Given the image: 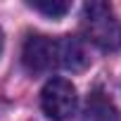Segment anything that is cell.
I'll return each mask as SVG.
<instances>
[{
	"label": "cell",
	"instance_id": "obj_1",
	"mask_svg": "<svg viewBox=\"0 0 121 121\" xmlns=\"http://www.w3.org/2000/svg\"><path fill=\"white\" fill-rule=\"evenodd\" d=\"M81 31L86 40L102 50H114L121 43V22L107 3H88L83 7Z\"/></svg>",
	"mask_w": 121,
	"mask_h": 121
},
{
	"label": "cell",
	"instance_id": "obj_2",
	"mask_svg": "<svg viewBox=\"0 0 121 121\" xmlns=\"http://www.w3.org/2000/svg\"><path fill=\"white\" fill-rule=\"evenodd\" d=\"M78 95L71 81L67 78H50L40 90V107L52 121H67L76 114Z\"/></svg>",
	"mask_w": 121,
	"mask_h": 121
},
{
	"label": "cell",
	"instance_id": "obj_3",
	"mask_svg": "<svg viewBox=\"0 0 121 121\" xmlns=\"http://www.w3.org/2000/svg\"><path fill=\"white\" fill-rule=\"evenodd\" d=\"M22 62L31 74L50 71L52 67H57V40L48 36H29L24 40Z\"/></svg>",
	"mask_w": 121,
	"mask_h": 121
},
{
	"label": "cell",
	"instance_id": "obj_4",
	"mask_svg": "<svg viewBox=\"0 0 121 121\" xmlns=\"http://www.w3.org/2000/svg\"><path fill=\"white\" fill-rule=\"evenodd\" d=\"M90 62V57L86 52V45L76 36H62L57 38V64L71 69V71H83Z\"/></svg>",
	"mask_w": 121,
	"mask_h": 121
},
{
	"label": "cell",
	"instance_id": "obj_5",
	"mask_svg": "<svg viewBox=\"0 0 121 121\" xmlns=\"http://www.w3.org/2000/svg\"><path fill=\"white\" fill-rule=\"evenodd\" d=\"M83 121H121L116 107L102 95V93H93L86 102L83 109Z\"/></svg>",
	"mask_w": 121,
	"mask_h": 121
},
{
	"label": "cell",
	"instance_id": "obj_6",
	"mask_svg": "<svg viewBox=\"0 0 121 121\" xmlns=\"http://www.w3.org/2000/svg\"><path fill=\"white\" fill-rule=\"evenodd\" d=\"M29 7L31 10H36V12H40V14H45V17H52V19H59V17H64L67 12H69V3H62V0H48V3H29Z\"/></svg>",
	"mask_w": 121,
	"mask_h": 121
},
{
	"label": "cell",
	"instance_id": "obj_7",
	"mask_svg": "<svg viewBox=\"0 0 121 121\" xmlns=\"http://www.w3.org/2000/svg\"><path fill=\"white\" fill-rule=\"evenodd\" d=\"M0 52H3V31H0Z\"/></svg>",
	"mask_w": 121,
	"mask_h": 121
}]
</instances>
